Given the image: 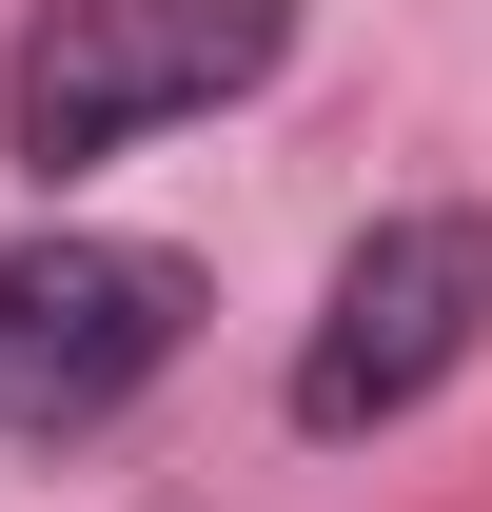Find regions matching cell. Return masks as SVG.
Returning a JSON list of instances; mask_svg holds the SVG:
<instances>
[{"mask_svg":"<svg viewBox=\"0 0 492 512\" xmlns=\"http://www.w3.org/2000/svg\"><path fill=\"white\" fill-rule=\"evenodd\" d=\"M296 40V0H40L20 20V60H0V158H119V138H178L217 99H256Z\"/></svg>","mask_w":492,"mask_h":512,"instance_id":"6da1fadb","label":"cell"},{"mask_svg":"<svg viewBox=\"0 0 492 512\" xmlns=\"http://www.w3.org/2000/svg\"><path fill=\"white\" fill-rule=\"evenodd\" d=\"M197 335V276L158 237H20L0 256V434H99L158 355Z\"/></svg>","mask_w":492,"mask_h":512,"instance_id":"3957f363","label":"cell"},{"mask_svg":"<svg viewBox=\"0 0 492 512\" xmlns=\"http://www.w3.org/2000/svg\"><path fill=\"white\" fill-rule=\"evenodd\" d=\"M473 335H492V217H473V197L374 217V237L335 256L315 335H296V434H394L414 394L473 375Z\"/></svg>","mask_w":492,"mask_h":512,"instance_id":"7a4b0ae2","label":"cell"}]
</instances>
